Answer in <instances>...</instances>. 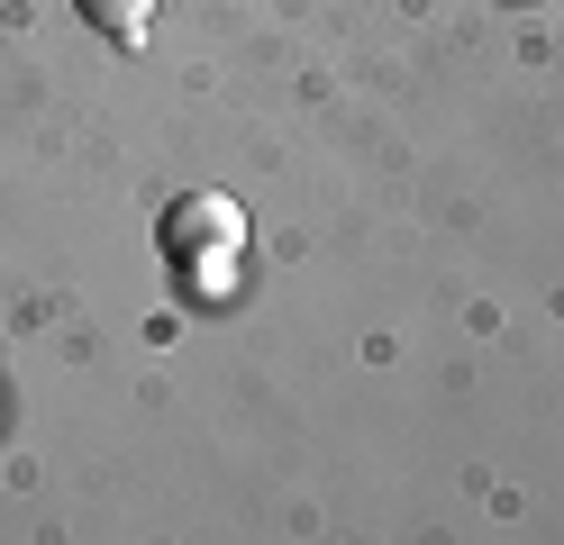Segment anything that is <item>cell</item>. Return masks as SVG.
<instances>
[{"label":"cell","mask_w":564,"mask_h":545,"mask_svg":"<svg viewBox=\"0 0 564 545\" xmlns=\"http://www.w3.org/2000/svg\"><path fill=\"white\" fill-rule=\"evenodd\" d=\"M164 254L173 264H219V254H237V237H246V209L228 200V192H183L164 209Z\"/></svg>","instance_id":"obj_1"},{"label":"cell","mask_w":564,"mask_h":545,"mask_svg":"<svg viewBox=\"0 0 564 545\" xmlns=\"http://www.w3.org/2000/svg\"><path fill=\"white\" fill-rule=\"evenodd\" d=\"M74 10L110 36V46H147V19H155V0H74Z\"/></svg>","instance_id":"obj_2"},{"label":"cell","mask_w":564,"mask_h":545,"mask_svg":"<svg viewBox=\"0 0 564 545\" xmlns=\"http://www.w3.org/2000/svg\"><path fill=\"white\" fill-rule=\"evenodd\" d=\"M510 10H528V0H510Z\"/></svg>","instance_id":"obj_3"}]
</instances>
